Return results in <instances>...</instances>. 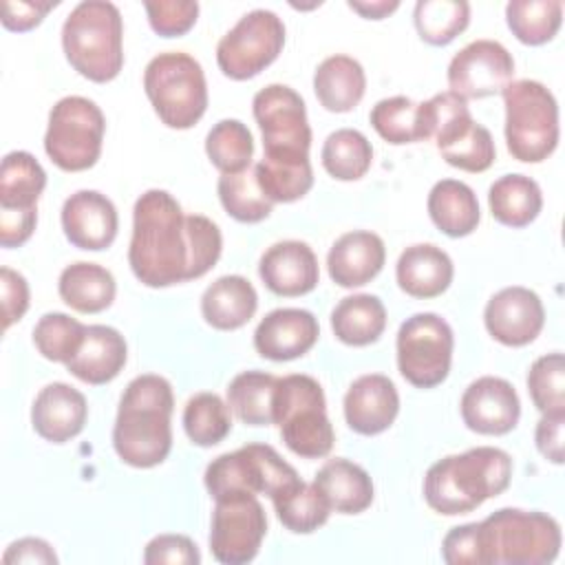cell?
I'll use <instances>...</instances> for the list:
<instances>
[{
  "label": "cell",
  "instance_id": "obj_1",
  "mask_svg": "<svg viewBox=\"0 0 565 565\" xmlns=\"http://www.w3.org/2000/svg\"><path fill=\"white\" fill-rule=\"evenodd\" d=\"M188 214L166 190H146L132 210L128 265L139 282L159 289L192 280Z\"/></svg>",
  "mask_w": 565,
  "mask_h": 565
},
{
  "label": "cell",
  "instance_id": "obj_2",
  "mask_svg": "<svg viewBox=\"0 0 565 565\" xmlns=\"http://www.w3.org/2000/svg\"><path fill=\"white\" fill-rule=\"evenodd\" d=\"M174 411L172 386L157 373L128 382L113 426V448L132 468H154L172 448L170 417Z\"/></svg>",
  "mask_w": 565,
  "mask_h": 565
},
{
  "label": "cell",
  "instance_id": "obj_3",
  "mask_svg": "<svg viewBox=\"0 0 565 565\" xmlns=\"http://www.w3.org/2000/svg\"><path fill=\"white\" fill-rule=\"evenodd\" d=\"M512 479V457L497 446H477L435 461L424 477L430 510L457 516L499 497Z\"/></svg>",
  "mask_w": 565,
  "mask_h": 565
},
{
  "label": "cell",
  "instance_id": "obj_4",
  "mask_svg": "<svg viewBox=\"0 0 565 565\" xmlns=\"http://www.w3.org/2000/svg\"><path fill=\"white\" fill-rule=\"evenodd\" d=\"M62 49L68 64L86 79L106 84L124 66V24L113 2L84 0L62 24Z\"/></svg>",
  "mask_w": 565,
  "mask_h": 565
},
{
  "label": "cell",
  "instance_id": "obj_5",
  "mask_svg": "<svg viewBox=\"0 0 565 565\" xmlns=\"http://www.w3.org/2000/svg\"><path fill=\"white\" fill-rule=\"evenodd\" d=\"M481 565H547L561 552V525L539 510L501 508L479 521Z\"/></svg>",
  "mask_w": 565,
  "mask_h": 565
},
{
  "label": "cell",
  "instance_id": "obj_6",
  "mask_svg": "<svg viewBox=\"0 0 565 565\" xmlns=\"http://www.w3.org/2000/svg\"><path fill=\"white\" fill-rule=\"evenodd\" d=\"M274 424L285 446L302 459L327 457L335 435L327 417L324 391L311 375L278 377L274 391Z\"/></svg>",
  "mask_w": 565,
  "mask_h": 565
},
{
  "label": "cell",
  "instance_id": "obj_7",
  "mask_svg": "<svg viewBox=\"0 0 565 565\" xmlns=\"http://www.w3.org/2000/svg\"><path fill=\"white\" fill-rule=\"evenodd\" d=\"M505 146L523 163L545 161L558 146V104L536 79L510 82L503 90Z\"/></svg>",
  "mask_w": 565,
  "mask_h": 565
},
{
  "label": "cell",
  "instance_id": "obj_8",
  "mask_svg": "<svg viewBox=\"0 0 565 565\" xmlns=\"http://www.w3.org/2000/svg\"><path fill=\"white\" fill-rule=\"evenodd\" d=\"M143 90L168 128H192L207 108L205 73L190 53L166 51L143 71Z\"/></svg>",
  "mask_w": 565,
  "mask_h": 565
},
{
  "label": "cell",
  "instance_id": "obj_9",
  "mask_svg": "<svg viewBox=\"0 0 565 565\" xmlns=\"http://www.w3.org/2000/svg\"><path fill=\"white\" fill-rule=\"evenodd\" d=\"M424 104L428 132L448 166L463 172H486L494 163V139L486 126L472 119L466 99L446 90Z\"/></svg>",
  "mask_w": 565,
  "mask_h": 565
},
{
  "label": "cell",
  "instance_id": "obj_10",
  "mask_svg": "<svg viewBox=\"0 0 565 565\" xmlns=\"http://www.w3.org/2000/svg\"><path fill=\"white\" fill-rule=\"evenodd\" d=\"M106 119L102 108L82 95H68L53 104L44 132L49 159L64 172H82L102 154Z\"/></svg>",
  "mask_w": 565,
  "mask_h": 565
},
{
  "label": "cell",
  "instance_id": "obj_11",
  "mask_svg": "<svg viewBox=\"0 0 565 565\" xmlns=\"http://www.w3.org/2000/svg\"><path fill=\"white\" fill-rule=\"evenodd\" d=\"M298 472L269 444H247L234 452H223L205 468L203 481L212 499L227 494H267L298 481Z\"/></svg>",
  "mask_w": 565,
  "mask_h": 565
},
{
  "label": "cell",
  "instance_id": "obj_12",
  "mask_svg": "<svg viewBox=\"0 0 565 565\" xmlns=\"http://www.w3.org/2000/svg\"><path fill=\"white\" fill-rule=\"evenodd\" d=\"M395 349L402 377L417 388H433L450 373L455 335L441 316L422 311L402 322Z\"/></svg>",
  "mask_w": 565,
  "mask_h": 565
},
{
  "label": "cell",
  "instance_id": "obj_13",
  "mask_svg": "<svg viewBox=\"0 0 565 565\" xmlns=\"http://www.w3.org/2000/svg\"><path fill=\"white\" fill-rule=\"evenodd\" d=\"M285 46V24L269 9L245 13L216 44V64L230 79H249L265 71Z\"/></svg>",
  "mask_w": 565,
  "mask_h": 565
},
{
  "label": "cell",
  "instance_id": "obj_14",
  "mask_svg": "<svg viewBox=\"0 0 565 565\" xmlns=\"http://www.w3.org/2000/svg\"><path fill=\"white\" fill-rule=\"evenodd\" d=\"M263 135V157H309L311 128L305 99L285 84H269L252 99Z\"/></svg>",
  "mask_w": 565,
  "mask_h": 565
},
{
  "label": "cell",
  "instance_id": "obj_15",
  "mask_svg": "<svg viewBox=\"0 0 565 565\" xmlns=\"http://www.w3.org/2000/svg\"><path fill=\"white\" fill-rule=\"evenodd\" d=\"M210 550L223 565H243L256 558L267 534V516L256 494L214 499Z\"/></svg>",
  "mask_w": 565,
  "mask_h": 565
},
{
  "label": "cell",
  "instance_id": "obj_16",
  "mask_svg": "<svg viewBox=\"0 0 565 565\" xmlns=\"http://www.w3.org/2000/svg\"><path fill=\"white\" fill-rule=\"evenodd\" d=\"M512 75L514 57L497 40H475L455 53L448 64L450 93L466 102L501 93Z\"/></svg>",
  "mask_w": 565,
  "mask_h": 565
},
{
  "label": "cell",
  "instance_id": "obj_17",
  "mask_svg": "<svg viewBox=\"0 0 565 565\" xmlns=\"http://www.w3.org/2000/svg\"><path fill=\"white\" fill-rule=\"evenodd\" d=\"M483 324L488 333L505 347H525L536 340L545 324V309L536 291L512 285L497 291L486 309Z\"/></svg>",
  "mask_w": 565,
  "mask_h": 565
},
{
  "label": "cell",
  "instance_id": "obj_18",
  "mask_svg": "<svg viewBox=\"0 0 565 565\" xmlns=\"http://www.w3.org/2000/svg\"><path fill=\"white\" fill-rule=\"evenodd\" d=\"M459 408L463 424L479 435H505L521 417V399L514 386L497 375H483L470 382Z\"/></svg>",
  "mask_w": 565,
  "mask_h": 565
},
{
  "label": "cell",
  "instance_id": "obj_19",
  "mask_svg": "<svg viewBox=\"0 0 565 565\" xmlns=\"http://www.w3.org/2000/svg\"><path fill=\"white\" fill-rule=\"evenodd\" d=\"M60 221L68 243L88 252L110 247L119 230L115 203L97 190L73 192L62 205Z\"/></svg>",
  "mask_w": 565,
  "mask_h": 565
},
{
  "label": "cell",
  "instance_id": "obj_20",
  "mask_svg": "<svg viewBox=\"0 0 565 565\" xmlns=\"http://www.w3.org/2000/svg\"><path fill=\"white\" fill-rule=\"evenodd\" d=\"M320 335L318 318L298 307H280L269 311L254 331V349L260 358L287 362L302 358L313 349Z\"/></svg>",
  "mask_w": 565,
  "mask_h": 565
},
{
  "label": "cell",
  "instance_id": "obj_21",
  "mask_svg": "<svg viewBox=\"0 0 565 565\" xmlns=\"http://www.w3.org/2000/svg\"><path fill=\"white\" fill-rule=\"evenodd\" d=\"M258 276L271 294L296 298L316 289L320 267L307 243L278 241L263 252L258 260Z\"/></svg>",
  "mask_w": 565,
  "mask_h": 565
},
{
  "label": "cell",
  "instance_id": "obj_22",
  "mask_svg": "<svg viewBox=\"0 0 565 565\" xmlns=\"http://www.w3.org/2000/svg\"><path fill=\"white\" fill-rule=\"evenodd\" d=\"M344 419L358 435H380L395 422L399 413V393L391 377L366 373L353 380L344 393Z\"/></svg>",
  "mask_w": 565,
  "mask_h": 565
},
{
  "label": "cell",
  "instance_id": "obj_23",
  "mask_svg": "<svg viewBox=\"0 0 565 565\" xmlns=\"http://www.w3.org/2000/svg\"><path fill=\"white\" fill-rule=\"evenodd\" d=\"M86 417V397L66 382H51L40 388L31 406L33 430L51 444H64L77 437L84 430Z\"/></svg>",
  "mask_w": 565,
  "mask_h": 565
},
{
  "label": "cell",
  "instance_id": "obj_24",
  "mask_svg": "<svg viewBox=\"0 0 565 565\" xmlns=\"http://www.w3.org/2000/svg\"><path fill=\"white\" fill-rule=\"evenodd\" d=\"M384 241L369 230H353L342 234L327 254V269L335 285L344 289L371 282L384 267Z\"/></svg>",
  "mask_w": 565,
  "mask_h": 565
},
{
  "label": "cell",
  "instance_id": "obj_25",
  "mask_svg": "<svg viewBox=\"0 0 565 565\" xmlns=\"http://www.w3.org/2000/svg\"><path fill=\"white\" fill-rule=\"evenodd\" d=\"M128 360V344L124 335L108 324L86 327L84 342L73 360L66 362V371L77 380L99 386L115 380Z\"/></svg>",
  "mask_w": 565,
  "mask_h": 565
},
{
  "label": "cell",
  "instance_id": "obj_26",
  "mask_svg": "<svg viewBox=\"0 0 565 565\" xmlns=\"http://www.w3.org/2000/svg\"><path fill=\"white\" fill-rule=\"evenodd\" d=\"M452 276L455 265L450 256L433 243H417L406 247L395 265L399 289L422 300L441 296L450 287Z\"/></svg>",
  "mask_w": 565,
  "mask_h": 565
},
{
  "label": "cell",
  "instance_id": "obj_27",
  "mask_svg": "<svg viewBox=\"0 0 565 565\" xmlns=\"http://www.w3.org/2000/svg\"><path fill=\"white\" fill-rule=\"evenodd\" d=\"M313 486L322 492L329 508L340 514H360L373 503L375 497L371 475L344 457L322 463L313 477Z\"/></svg>",
  "mask_w": 565,
  "mask_h": 565
},
{
  "label": "cell",
  "instance_id": "obj_28",
  "mask_svg": "<svg viewBox=\"0 0 565 565\" xmlns=\"http://www.w3.org/2000/svg\"><path fill=\"white\" fill-rule=\"evenodd\" d=\"M256 309L258 294L254 285L238 274L216 278L201 296V313L205 322L218 331L241 329L254 318Z\"/></svg>",
  "mask_w": 565,
  "mask_h": 565
},
{
  "label": "cell",
  "instance_id": "obj_29",
  "mask_svg": "<svg viewBox=\"0 0 565 565\" xmlns=\"http://www.w3.org/2000/svg\"><path fill=\"white\" fill-rule=\"evenodd\" d=\"M366 90L362 64L351 55H329L313 73V93L329 113L353 110Z\"/></svg>",
  "mask_w": 565,
  "mask_h": 565
},
{
  "label": "cell",
  "instance_id": "obj_30",
  "mask_svg": "<svg viewBox=\"0 0 565 565\" xmlns=\"http://www.w3.org/2000/svg\"><path fill=\"white\" fill-rule=\"evenodd\" d=\"M428 216L450 238L468 236L481 221V210L472 188L457 179H441L428 192Z\"/></svg>",
  "mask_w": 565,
  "mask_h": 565
},
{
  "label": "cell",
  "instance_id": "obj_31",
  "mask_svg": "<svg viewBox=\"0 0 565 565\" xmlns=\"http://www.w3.org/2000/svg\"><path fill=\"white\" fill-rule=\"evenodd\" d=\"M57 291L71 309L79 313H99L113 305L117 282L106 267L77 260L62 269Z\"/></svg>",
  "mask_w": 565,
  "mask_h": 565
},
{
  "label": "cell",
  "instance_id": "obj_32",
  "mask_svg": "<svg viewBox=\"0 0 565 565\" xmlns=\"http://www.w3.org/2000/svg\"><path fill=\"white\" fill-rule=\"evenodd\" d=\"M331 329L342 344H373L386 329L384 302L373 294L347 296L331 311Z\"/></svg>",
  "mask_w": 565,
  "mask_h": 565
},
{
  "label": "cell",
  "instance_id": "obj_33",
  "mask_svg": "<svg viewBox=\"0 0 565 565\" xmlns=\"http://www.w3.org/2000/svg\"><path fill=\"white\" fill-rule=\"evenodd\" d=\"M490 214L508 227L530 225L541 207L543 192L532 177L525 174H503L488 190Z\"/></svg>",
  "mask_w": 565,
  "mask_h": 565
},
{
  "label": "cell",
  "instance_id": "obj_34",
  "mask_svg": "<svg viewBox=\"0 0 565 565\" xmlns=\"http://www.w3.org/2000/svg\"><path fill=\"white\" fill-rule=\"evenodd\" d=\"M373 130L393 146L430 139L426 104H417L404 95L380 99L369 115Z\"/></svg>",
  "mask_w": 565,
  "mask_h": 565
},
{
  "label": "cell",
  "instance_id": "obj_35",
  "mask_svg": "<svg viewBox=\"0 0 565 565\" xmlns=\"http://www.w3.org/2000/svg\"><path fill=\"white\" fill-rule=\"evenodd\" d=\"M46 188V172L26 150L4 154L0 166V210L38 207Z\"/></svg>",
  "mask_w": 565,
  "mask_h": 565
},
{
  "label": "cell",
  "instance_id": "obj_36",
  "mask_svg": "<svg viewBox=\"0 0 565 565\" xmlns=\"http://www.w3.org/2000/svg\"><path fill=\"white\" fill-rule=\"evenodd\" d=\"M278 521L294 534H311L329 521L331 508L313 483L302 479L271 497Z\"/></svg>",
  "mask_w": 565,
  "mask_h": 565
},
{
  "label": "cell",
  "instance_id": "obj_37",
  "mask_svg": "<svg viewBox=\"0 0 565 565\" xmlns=\"http://www.w3.org/2000/svg\"><path fill=\"white\" fill-rule=\"evenodd\" d=\"M278 377L265 371H243L227 386L230 411L249 426L274 424V391Z\"/></svg>",
  "mask_w": 565,
  "mask_h": 565
},
{
  "label": "cell",
  "instance_id": "obj_38",
  "mask_svg": "<svg viewBox=\"0 0 565 565\" xmlns=\"http://www.w3.org/2000/svg\"><path fill=\"white\" fill-rule=\"evenodd\" d=\"M254 170L263 192L274 203H294L313 185L309 157H263Z\"/></svg>",
  "mask_w": 565,
  "mask_h": 565
},
{
  "label": "cell",
  "instance_id": "obj_39",
  "mask_svg": "<svg viewBox=\"0 0 565 565\" xmlns=\"http://www.w3.org/2000/svg\"><path fill=\"white\" fill-rule=\"evenodd\" d=\"M320 159L333 179L358 181L373 163V146L360 130L338 128L324 139Z\"/></svg>",
  "mask_w": 565,
  "mask_h": 565
},
{
  "label": "cell",
  "instance_id": "obj_40",
  "mask_svg": "<svg viewBox=\"0 0 565 565\" xmlns=\"http://www.w3.org/2000/svg\"><path fill=\"white\" fill-rule=\"evenodd\" d=\"M216 192L223 210L238 223H260L274 210V201L263 192L254 166L243 172L221 174Z\"/></svg>",
  "mask_w": 565,
  "mask_h": 565
},
{
  "label": "cell",
  "instance_id": "obj_41",
  "mask_svg": "<svg viewBox=\"0 0 565 565\" xmlns=\"http://www.w3.org/2000/svg\"><path fill=\"white\" fill-rule=\"evenodd\" d=\"M505 22L519 42H523L527 46L545 44L561 29L563 2H558V0H510L505 4Z\"/></svg>",
  "mask_w": 565,
  "mask_h": 565
},
{
  "label": "cell",
  "instance_id": "obj_42",
  "mask_svg": "<svg viewBox=\"0 0 565 565\" xmlns=\"http://www.w3.org/2000/svg\"><path fill=\"white\" fill-rule=\"evenodd\" d=\"M183 430L201 448L221 444L232 430L230 406L216 393H196L185 402Z\"/></svg>",
  "mask_w": 565,
  "mask_h": 565
},
{
  "label": "cell",
  "instance_id": "obj_43",
  "mask_svg": "<svg viewBox=\"0 0 565 565\" xmlns=\"http://www.w3.org/2000/svg\"><path fill=\"white\" fill-rule=\"evenodd\" d=\"M413 20L424 42L446 46L466 31L470 22V4L466 0H419Z\"/></svg>",
  "mask_w": 565,
  "mask_h": 565
},
{
  "label": "cell",
  "instance_id": "obj_44",
  "mask_svg": "<svg viewBox=\"0 0 565 565\" xmlns=\"http://www.w3.org/2000/svg\"><path fill=\"white\" fill-rule=\"evenodd\" d=\"M205 152L221 174L243 172L252 166L254 157L252 132L238 119H221L205 137Z\"/></svg>",
  "mask_w": 565,
  "mask_h": 565
},
{
  "label": "cell",
  "instance_id": "obj_45",
  "mask_svg": "<svg viewBox=\"0 0 565 565\" xmlns=\"http://www.w3.org/2000/svg\"><path fill=\"white\" fill-rule=\"evenodd\" d=\"M86 324L62 311L44 313L33 327V344L38 353L51 362H68L79 351Z\"/></svg>",
  "mask_w": 565,
  "mask_h": 565
},
{
  "label": "cell",
  "instance_id": "obj_46",
  "mask_svg": "<svg viewBox=\"0 0 565 565\" xmlns=\"http://www.w3.org/2000/svg\"><path fill=\"white\" fill-rule=\"evenodd\" d=\"M527 391L541 413H565V358L561 351L541 355L527 371Z\"/></svg>",
  "mask_w": 565,
  "mask_h": 565
},
{
  "label": "cell",
  "instance_id": "obj_47",
  "mask_svg": "<svg viewBox=\"0 0 565 565\" xmlns=\"http://www.w3.org/2000/svg\"><path fill=\"white\" fill-rule=\"evenodd\" d=\"M143 9L152 31L163 38L188 33L199 15V2L194 0H148Z\"/></svg>",
  "mask_w": 565,
  "mask_h": 565
},
{
  "label": "cell",
  "instance_id": "obj_48",
  "mask_svg": "<svg viewBox=\"0 0 565 565\" xmlns=\"http://www.w3.org/2000/svg\"><path fill=\"white\" fill-rule=\"evenodd\" d=\"M146 565H196L201 563V554L196 543L185 534H159L148 541L143 550Z\"/></svg>",
  "mask_w": 565,
  "mask_h": 565
},
{
  "label": "cell",
  "instance_id": "obj_49",
  "mask_svg": "<svg viewBox=\"0 0 565 565\" xmlns=\"http://www.w3.org/2000/svg\"><path fill=\"white\" fill-rule=\"evenodd\" d=\"M441 556L448 565H481L479 523L450 527L441 541Z\"/></svg>",
  "mask_w": 565,
  "mask_h": 565
},
{
  "label": "cell",
  "instance_id": "obj_50",
  "mask_svg": "<svg viewBox=\"0 0 565 565\" xmlns=\"http://www.w3.org/2000/svg\"><path fill=\"white\" fill-rule=\"evenodd\" d=\"M0 300H2V329L7 331L29 309V282L20 271L11 267L0 269Z\"/></svg>",
  "mask_w": 565,
  "mask_h": 565
},
{
  "label": "cell",
  "instance_id": "obj_51",
  "mask_svg": "<svg viewBox=\"0 0 565 565\" xmlns=\"http://www.w3.org/2000/svg\"><path fill=\"white\" fill-rule=\"evenodd\" d=\"M57 7V0L49 2H33V0H4L2 2V26L9 31H31L38 26L44 15Z\"/></svg>",
  "mask_w": 565,
  "mask_h": 565
},
{
  "label": "cell",
  "instance_id": "obj_52",
  "mask_svg": "<svg viewBox=\"0 0 565 565\" xmlns=\"http://www.w3.org/2000/svg\"><path fill=\"white\" fill-rule=\"evenodd\" d=\"M563 426H565V413H543L534 430V441L539 452L556 466H561L565 459Z\"/></svg>",
  "mask_w": 565,
  "mask_h": 565
},
{
  "label": "cell",
  "instance_id": "obj_53",
  "mask_svg": "<svg viewBox=\"0 0 565 565\" xmlns=\"http://www.w3.org/2000/svg\"><path fill=\"white\" fill-rule=\"evenodd\" d=\"M38 225V207L26 210H0V245H24Z\"/></svg>",
  "mask_w": 565,
  "mask_h": 565
},
{
  "label": "cell",
  "instance_id": "obj_54",
  "mask_svg": "<svg viewBox=\"0 0 565 565\" xmlns=\"http://www.w3.org/2000/svg\"><path fill=\"white\" fill-rule=\"evenodd\" d=\"M2 563L4 565H13V563H57V554L51 547V543H46L44 539L24 536V539L13 541L4 550Z\"/></svg>",
  "mask_w": 565,
  "mask_h": 565
},
{
  "label": "cell",
  "instance_id": "obj_55",
  "mask_svg": "<svg viewBox=\"0 0 565 565\" xmlns=\"http://www.w3.org/2000/svg\"><path fill=\"white\" fill-rule=\"evenodd\" d=\"M347 4H349V9H353L355 13H360L366 20H382L399 7L397 0H371V2L369 0H362V2L360 0H349Z\"/></svg>",
  "mask_w": 565,
  "mask_h": 565
}]
</instances>
